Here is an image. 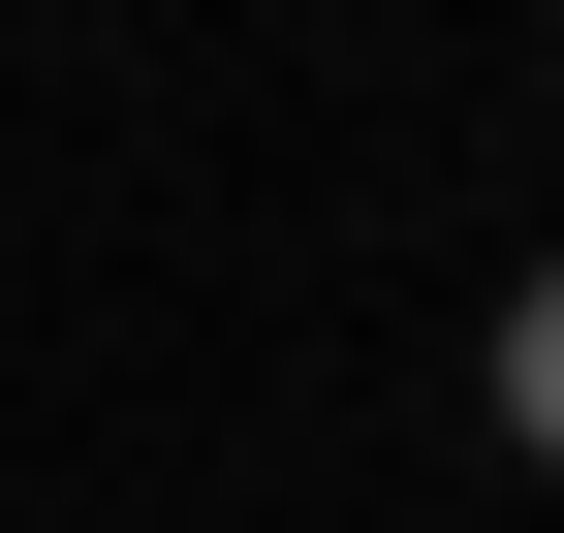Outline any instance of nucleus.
<instances>
[{"mask_svg": "<svg viewBox=\"0 0 564 533\" xmlns=\"http://www.w3.org/2000/svg\"><path fill=\"white\" fill-rule=\"evenodd\" d=\"M502 439H533V471H564V251H533V283H502Z\"/></svg>", "mask_w": 564, "mask_h": 533, "instance_id": "1", "label": "nucleus"}]
</instances>
